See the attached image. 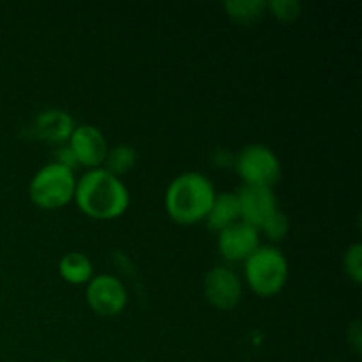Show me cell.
<instances>
[{
    "label": "cell",
    "instance_id": "6da1fadb",
    "mask_svg": "<svg viewBox=\"0 0 362 362\" xmlns=\"http://www.w3.org/2000/svg\"><path fill=\"white\" fill-rule=\"evenodd\" d=\"M129 191L122 179L112 175L105 168L87 170L76 179L74 204L88 218L115 219L129 207Z\"/></svg>",
    "mask_w": 362,
    "mask_h": 362
},
{
    "label": "cell",
    "instance_id": "7a4b0ae2",
    "mask_svg": "<svg viewBox=\"0 0 362 362\" xmlns=\"http://www.w3.org/2000/svg\"><path fill=\"white\" fill-rule=\"evenodd\" d=\"M214 197V184L207 175L184 172L166 187L165 207L170 218L179 225H194L207 218Z\"/></svg>",
    "mask_w": 362,
    "mask_h": 362
},
{
    "label": "cell",
    "instance_id": "3957f363",
    "mask_svg": "<svg viewBox=\"0 0 362 362\" xmlns=\"http://www.w3.org/2000/svg\"><path fill=\"white\" fill-rule=\"evenodd\" d=\"M288 260L276 246H260L244 262V278L260 297H272L288 281Z\"/></svg>",
    "mask_w": 362,
    "mask_h": 362
},
{
    "label": "cell",
    "instance_id": "277c9868",
    "mask_svg": "<svg viewBox=\"0 0 362 362\" xmlns=\"http://www.w3.org/2000/svg\"><path fill=\"white\" fill-rule=\"evenodd\" d=\"M76 175L74 170L57 163H48L34 173L28 186L30 200L41 209H60L74 200Z\"/></svg>",
    "mask_w": 362,
    "mask_h": 362
},
{
    "label": "cell",
    "instance_id": "5b68a950",
    "mask_svg": "<svg viewBox=\"0 0 362 362\" xmlns=\"http://www.w3.org/2000/svg\"><path fill=\"white\" fill-rule=\"evenodd\" d=\"M233 168L244 184L272 187L281 177V163L274 151L260 144H250L235 154Z\"/></svg>",
    "mask_w": 362,
    "mask_h": 362
},
{
    "label": "cell",
    "instance_id": "8992f818",
    "mask_svg": "<svg viewBox=\"0 0 362 362\" xmlns=\"http://www.w3.org/2000/svg\"><path fill=\"white\" fill-rule=\"evenodd\" d=\"M87 304L95 315L117 317L127 306V290L124 283L113 274H98L85 288Z\"/></svg>",
    "mask_w": 362,
    "mask_h": 362
},
{
    "label": "cell",
    "instance_id": "52a82bcc",
    "mask_svg": "<svg viewBox=\"0 0 362 362\" xmlns=\"http://www.w3.org/2000/svg\"><path fill=\"white\" fill-rule=\"evenodd\" d=\"M204 293L218 310H233L243 299V281L230 267L216 265L205 276Z\"/></svg>",
    "mask_w": 362,
    "mask_h": 362
},
{
    "label": "cell",
    "instance_id": "ba28073f",
    "mask_svg": "<svg viewBox=\"0 0 362 362\" xmlns=\"http://www.w3.org/2000/svg\"><path fill=\"white\" fill-rule=\"evenodd\" d=\"M260 246V230L243 219L218 233V251L228 262L244 264Z\"/></svg>",
    "mask_w": 362,
    "mask_h": 362
},
{
    "label": "cell",
    "instance_id": "9c48e42d",
    "mask_svg": "<svg viewBox=\"0 0 362 362\" xmlns=\"http://www.w3.org/2000/svg\"><path fill=\"white\" fill-rule=\"evenodd\" d=\"M67 141L76 158L78 166H85L88 170L101 168L110 147L106 136L99 127L90 126V124H80L74 127Z\"/></svg>",
    "mask_w": 362,
    "mask_h": 362
},
{
    "label": "cell",
    "instance_id": "30bf717a",
    "mask_svg": "<svg viewBox=\"0 0 362 362\" xmlns=\"http://www.w3.org/2000/svg\"><path fill=\"white\" fill-rule=\"evenodd\" d=\"M237 202H239L240 219L255 228L260 230L264 223L279 211L278 198H276L274 189L267 186H251V184H243L237 191Z\"/></svg>",
    "mask_w": 362,
    "mask_h": 362
},
{
    "label": "cell",
    "instance_id": "8fae6325",
    "mask_svg": "<svg viewBox=\"0 0 362 362\" xmlns=\"http://www.w3.org/2000/svg\"><path fill=\"white\" fill-rule=\"evenodd\" d=\"M74 127H76V124H74L73 117L64 110L57 108L41 112L35 117L34 122V131L37 138L42 141H48V144H64L66 140H69Z\"/></svg>",
    "mask_w": 362,
    "mask_h": 362
},
{
    "label": "cell",
    "instance_id": "7c38bea8",
    "mask_svg": "<svg viewBox=\"0 0 362 362\" xmlns=\"http://www.w3.org/2000/svg\"><path fill=\"white\" fill-rule=\"evenodd\" d=\"M240 219L239 202H237L235 193H216L214 202H212L209 214L205 218L207 226L212 232L219 233L226 226L233 225Z\"/></svg>",
    "mask_w": 362,
    "mask_h": 362
},
{
    "label": "cell",
    "instance_id": "4fadbf2b",
    "mask_svg": "<svg viewBox=\"0 0 362 362\" xmlns=\"http://www.w3.org/2000/svg\"><path fill=\"white\" fill-rule=\"evenodd\" d=\"M59 274L71 285H87L94 278V265L87 255L73 251L60 258Z\"/></svg>",
    "mask_w": 362,
    "mask_h": 362
},
{
    "label": "cell",
    "instance_id": "5bb4252c",
    "mask_svg": "<svg viewBox=\"0 0 362 362\" xmlns=\"http://www.w3.org/2000/svg\"><path fill=\"white\" fill-rule=\"evenodd\" d=\"M138 161V152L136 148L131 147L127 144H119L115 147L108 148V154H106L105 163H103L101 168H105L106 172L112 173L115 177H122L126 173H129L134 168Z\"/></svg>",
    "mask_w": 362,
    "mask_h": 362
},
{
    "label": "cell",
    "instance_id": "9a60e30c",
    "mask_svg": "<svg viewBox=\"0 0 362 362\" xmlns=\"http://www.w3.org/2000/svg\"><path fill=\"white\" fill-rule=\"evenodd\" d=\"M225 9L235 23L251 25L264 16V13L267 11V2L264 0H230V2H225Z\"/></svg>",
    "mask_w": 362,
    "mask_h": 362
},
{
    "label": "cell",
    "instance_id": "2e32d148",
    "mask_svg": "<svg viewBox=\"0 0 362 362\" xmlns=\"http://www.w3.org/2000/svg\"><path fill=\"white\" fill-rule=\"evenodd\" d=\"M260 232H264L265 235H267V239L274 240V243L285 239L290 232L288 216L281 211H276L274 214H272L271 218L264 223V226L260 228Z\"/></svg>",
    "mask_w": 362,
    "mask_h": 362
},
{
    "label": "cell",
    "instance_id": "e0dca14e",
    "mask_svg": "<svg viewBox=\"0 0 362 362\" xmlns=\"http://www.w3.org/2000/svg\"><path fill=\"white\" fill-rule=\"evenodd\" d=\"M343 269L346 276L352 279L356 285H359L362 279V246L359 243H354L343 257Z\"/></svg>",
    "mask_w": 362,
    "mask_h": 362
},
{
    "label": "cell",
    "instance_id": "ac0fdd59",
    "mask_svg": "<svg viewBox=\"0 0 362 362\" xmlns=\"http://www.w3.org/2000/svg\"><path fill=\"white\" fill-rule=\"evenodd\" d=\"M267 9L281 21H293L299 18L303 4L297 0H272L267 2Z\"/></svg>",
    "mask_w": 362,
    "mask_h": 362
},
{
    "label": "cell",
    "instance_id": "d6986e66",
    "mask_svg": "<svg viewBox=\"0 0 362 362\" xmlns=\"http://www.w3.org/2000/svg\"><path fill=\"white\" fill-rule=\"evenodd\" d=\"M212 163H214L218 168H233V163H235V154L226 148H218L216 152H212L211 156Z\"/></svg>",
    "mask_w": 362,
    "mask_h": 362
},
{
    "label": "cell",
    "instance_id": "ffe728a7",
    "mask_svg": "<svg viewBox=\"0 0 362 362\" xmlns=\"http://www.w3.org/2000/svg\"><path fill=\"white\" fill-rule=\"evenodd\" d=\"M53 163L66 166V168H69V170H74L78 166L76 158H74V154H73V151L69 148V145H60L59 151H57V158Z\"/></svg>",
    "mask_w": 362,
    "mask_h": 362
},
{
    "label": "cell",
    "instance_id": "44dd1931",
    "mask_svg": "<svg viewBox=\"0 0 362 362\" xmlns=\"http://www.w3.org/2000/svg\"><path fill=\"white\" fill-rule=\"evenodd\" d=\"M349 341L352 343V346L356 349V352H361V346H362V334H361V327H359V322L352 325V329L349 331Z\"/></svg>",
    "mask_w": 362,
    "mask_h": 362
},
{
    "label": "cell",
    "instance_id": "7402d4cb",
    "mask_svg": "<svg viewBox=\"0 0 362 362\" xmlns=\"http://www.w3.org/2000/svg\"><path fill=\"white\" fill-rule=\"evenodd\" d=\"M52 362H71V361H62V359H59V361H52Z\"/></svg>",
    "mask_w": 362,
    "mask_h": 362
},
{
    "label": "cell",
    "instance_id": "603a6c76",
    "mask_svg": "<svg viewBox=\"0 0 362 362\" xmlns=\"http://www.w3.org/2000/svg\"><path fill=\"white\" fill-rule=\"evenodd\" d=\"M339 362H341V361H339Z\"/></svg>",
    "mask_w": 362,
    "mask_h": 362
}]
</instances>
